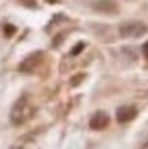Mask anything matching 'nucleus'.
<instances>
[{"label":"nucleus","instance_id":"nucleus-1","mask_svg":"<svg viewBox=\"0 0 148 149\" xmlns=\"http://www.w3.org/2000/svg\"><path fill=\"white\" fill-rule=\"evenodd\" d=\"M31 113L33 109L29 106V100L26 96H20V98L13 104V109L9 113V120L13 125H22L24 122H27L29 118H31Z\"/></svg>","mask_w":148,"mask_h":149},{"label":"nucleus","instance_id":"nucleus-2","mask_svg":"<svg viewBox=\"0 0 148 149\" xmlns=\"http://www.w3.org/2000/svg\"><path fill=\"white\" fill-rule=\"evenodd\" d=\"M40 62H42V53H40V51H35V53L27 55L24 60L20 62L18 71H20V73H33L37 68H39Z\"/></svg>","mask_w":148,"mask_h":149},{"label":"nucleus","instance_id":"nucleus-3","mask_svg":"<svg viewBox=\"0 0 148 149\" xmlns=\"http://www.w3.org/2000/svg\"><path fill=\"white\" fill-rule=\"evenodd\" d=\"M119 33L124 38H130V36H141L146 33V27L141 22H128V24H123L119 27Z\"/></svg>","mask_w":148,"mask_h":149},{"label":"nucleus","instance_id":"nucleus-4","mask_svg":"<svg viewBox=\"0 0 148 149\" xmlns=\"http://www.w3.org/2000/svg\"><path fill=\"white\" fill-rule=\"evenodd\" d=\"M115 116H117V122L119 124H126V122H132L137 116V109L134 106H121L117 109Z\"/></svg>","mask_w":148,"mask_h":149},{"label":"nucleus","instance_id":"nucleus-5","mask_svg":"<svg viewBox=\"0 0 148 149\" xmlns=\"http://www.w3.org/2000/svg\"><path fill=\"white\" fill-rule=\"evenodd\" d=\"M92 7L99 13H104V15H113L117 13V4L115 0H95L92 2Z\"/></svg>","mask_w":148,"mask_h":149},{"label":"nucleus","instance_id":"nucleus-6","mask_svg":"<svg viewBox=\"0 0 148 149\" xmlns=\"http://www.w3.org/2000/svg\"><path fill=\"white\" fill-rule=\"evenodd\" d=\"M108 122H110V116L106 113H102V111H99V113H95L90 118V127L95 129V131H99V129H104L108 125Z\"/></svg>","mask_w":148,"mask_h":149},{"label":"nucleus","instance_id":"nucleus-7","mask_svg":"<svg viewBox=\"0 0 148 149\" xmlns=\"http://www.w3.org/2000/svg\"><path fill=\"white\" fill-rule=\"evenodd\" d=\"M82 49H84V44H82V42H79L77 46L73 47V49H71V55L75 56V55H79V53H80V51H82Z\"/></svg>","mask_w":148,"mask_h":149},{"label":"nucleus","instance_id":"nucleus-8","mask_svg":"<svg viewBox=\"0 0 148 149\" xmlns=\"http://www.w3.org/2000/svg\"><path fill=\"white\" fill-rule=\"evenodd\" d=\"M20 4L26 6V7H37V2H35V0H20Z\"/></svg>","mask_w":148,"mask_h":149},{"label":"nucleus","instance_id":"nucleus-9","mask_svg":"<svg viewBox=\"0 0 148 149\" xmlns=\"http://www.w3.org/2000/svg\"><path fill=\"white\" fill-rule=\"evenodd\" d=\"M4 31H6V35H9V36H11V35L15 33V27L7 24V26H4Z\"/></svg>","mask_w":148,"mask_h":149},{"label":"nucleus","instance_id":"nucleus-10","mask_svg":"<svg viewBox=\"0 0 148 149\" xmlns=\"http://www.w3.org/2000/svg\"><path fill=\"white\" fill-rule=\"evenodd\" d=\"M143 53H144V56L148 58V42H144V46H143Z\"/></svg>","mask_w":148,"mask_h":149}]
</instances>
